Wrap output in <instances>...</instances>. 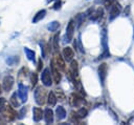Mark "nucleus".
Segmentation results:
<instances>
[{
	"label": "nucleus",
	"mask_w": 134,
	"mask_h": 125,
	"mask_svg": "<svg viewBox=\"0 0 134 125\" xmlns=\"http://www.w3.org/2000/svg\"><path fill=\"white\" fill-rule=\"evenodd\" d=\"M46 96H47L46 89L43 88L42 86L38 87L35 90V99H36V102L39 105H44L45 104V102H46Z\"/></svg>",
	"instance_id": "1"
},
{
	"label": "nucleus",
	"mask_w": 134,
	"mask_h": 125,
	"mask_svg": "<svg viewBox=\"0 0 134 125\" xmlns=\"http://www.w3.org/2000/svg\"><path fill=\"white\" fill-rule=\"evenodd\" d=\"M6 121H13L16 117H17V112L16 110L10 106V105H6L3 108V116H2Z\"/></svg>",
	"instance_id": "2"
},
{
	"label": "nucleus",
	"mask_w": 134,
	"mask_h": 125,
	"mask_svg": "<svg viewBox=\"0 0 134 125\" xmlns=\"http://www.w3.org/2000/svg\"><path fill=\"white\" fill-rule=\"evenodd\" d=\"M68 76L71 80H74L79 78V66H77V61L72 60L70 64V69L68 71Z\"/></svg>",
	"instance_id": "3"
},
{
	"label": "nucleus",
	"mask_w": 134,
	"mask_h": 125,
	"mask_svg": "<svg viewBox=\"0 0 134 125\" xmlns=\"http://www.w3.org/2000/svg\"><path fill=\"white\" fill-rule=\"evenodd\" d=\"M41 80L43 82V84L45 86H50L52 84V80H51V76H50V70L48 68L44 69L42 75H41Z\"/></svg>",
	"instance_id": "4"
},
{
	"label": "nucleus",
	"mask_w": 134,
	"mask_h": 125,
	"mask_svg": "<svg viewBox=\"0 0 134 125\" xmlns=\"http://www.w3.org/2000/svg\"><path fill=\"white\" fill-rule=\"evenodd\" d=\"M120 11H121V7L119 3H116V2L112 3V5L110 6V20H113L115 17H117L120 14Z\"/></svg>",
	"instance_id": "5"
},
{
	"label": "nucleus",
	"mask_w": 134,
	"mask_h": 125,
	"mask_svg": "<svg viewBox=\"0 0 134 125\" xmlns=\"http://www.w3.org/2000/svg\"><path fill=\"white\" fill-rule=\"evenodd\" d=\"M83 102H84V99H83L82 97H80L79 95H76V93H72V95L70 96L69 103H70L71 106H73V107H77V106H80Z\"/></svg>",
	"instance_id": "6"
},
{
	"label": "nucleus",
	"mask_w": 134,
	"mask_h": 125,
	"mask_svg": "<svg viewBox=\"0 0 134 125\" xmlns=\"http://www.w3.org/2000/svg\"><path fill=\"white\" fill-rule=\"evenodd\" d=\"M14 82H15V80H14V78H13L12 76H6V77L3 79V83H2L3 89H4L5 91L10 90L12 87H13V85H14Z\"/></svg>",
	"instance_id": "7"
},
{
	"label": "nucleus",
	"mask_w": 134,
	"mask_h": 125,
	"mask_svg": "<svg viewBox=\"0 0 134 125\" xmlns=\"http://www.w3.org/2000/svg\"><path fill=\"white\" fill-rule=\"evenodd\" d=\"M51 74L53 77V81L54 83H59L61 81V74H60V69L57 67V65L54 64V62H51Z\"/></svg>",
	"instance_id": "8"
},
{
	"label": "nucleus",
	"mask_w": 134,
	"mask_h": 125,
	"mask_svg": "<svg viewBox=\"0 0 134 125\" xmlns=\"http://www.w3.org/2000/svg\"><path fill=\"white\" fill-rule=\"evenodd\" d=\"M73 32H74V22H73V20H70L68 25H67V28H66V39H67V41L72 40Z\"/></svg>",
	"instance_id": "9"
},
{
	"label": "nucleus",
	"mask_w": 134,
	"mask_h": 125,
	"mask_svg": "<svg viewBox=\"0 0 134 125\" xmlns=\"http://www.w3.org/2000/svg\"><path fill=\"white\" fill-rule=\"evenodd\" d=\"M53 62H54V64L57 65V67H58L60 70H62V71L65 70V62H64V59L61 57L60 54H57V55H55V58H54Z\"/></svg>",
	"instance_id": "10"
},
{
	"label": "nucleus",
	"mask_w": 134,
	"mask_h": 125,
	"mask_svg": "<svg viewBox=\"0 0 134 125\" xmlns=\"http://www.w3.org/2000/svg\"><path fill=\"white\" fill-rule=\"evenodd\" d=\"M18 97L22 100V101H26L27 100V88L23 85V84H19V90H18Z\"/></svg>",
	"instance_id": "11"
},
{
	"label": "nucleus",
	"mask_w": 134,
	"mask_h": 125,
	"mask_svg": "<svg viewBox=\"0 0 134 125\" xmlns=\"http://www.w3.org/2000/svg\"><path fill=\"white\" fill-rule=\"evenodd\" d=\"M44 119L46 121L47 124H50L53 122V111L51 110V108H46L44 111Z\"/></svg>",
	"instance_id": "12"
},
{
	"label": "nucleus",
	"mask_w": 134,
	"mask_h": 125,
	"mask_svg": "<svg viewBox=\"0 0 134 125\" xmlns=\"http://www.w3.org/2000/svg\"><path fill=\"white\" fill-rule=\"evenodd\" d=\"M107 69H108V67H107L106 63L100 64L99 67H98V74H99V78H100L102 82H104V80H105V78L107 76Z\"/></svg>",
	"instance_id": "13"
},
{
	"label": "nucleus",
	"mask_w": 134,
	"mask_h": 125,
	"mask_svg": "<svg viewBox=\"0 0 134 125\" xmlns=\"http://www.w3.org/2000/svg\"><path fill=\"white\" fill-rule=\"evenodd\" d=\"M32 111H34V120L36 122H39L40 120H42V117L44 116V112L40 107H35Z\"/></svg>",
	"instance_id": "14"
},
{
	"label": "nucleus",
	"mask_w": 134,
	"mask_h": 125,
	"mask_svg": "<svg viewBox=\"0 0 134 125\" xmlns=\"http://www.w3.org/2000/svg\"><path fill=\"white\" fill-rule=\"evenodd\" d=\"M63 56H64L65 60H67V61L72 60V58H73V50H72V48L71 47H65L63 49Z\"/></svg>",
	"instance_id": "15"
},
{
	"label": "nucleus",
	"mask_w": 134,
	"mask_h": 125,
	"mask_svg": "<svg viewBox=\"0 0 134 125\" xmlns=\"http://www.w3.org/2000/svg\"><path fill=\"white\" fill-rule=\"evenodd\" d=\"M55 116L58 118V120H63L66 118V110L64 109L63 106H59L55 109Z\"/></svg>",
	"instance_id": "16"
},
{
	"label": "nucleus",
	"mask_w": 134,
	"mask_h": 125,
	"mask_svg": "<svg viewBox=\"0 0 134 125\" xmlns=\"http://www.w3.org/2000/svg\"><path fill=\"white\" fill-rule=\"evenodd\" d=\"M45 15H46V11H45V9H41V11H39V12L35 15L34 19H32V22H34V23H37L38 21L42 20V19L45 17Z\"/></svg>",
	"instance_id": "17"
},
{
	"label": "nucleus",
	"mask_w": 134,
	"mask_h": 125,
	"mask_svg": "<svg viewBox=\"0 0 134 125\" xmlns=\"http://www.w3.org/2000/svg\"><path fill=\"white\" fill-rule=\"evenodd\" d=\"M47 102H48V104H49L50 106H54V105H55V103H57V97H55L54 92H49Z\"/></svg>",
	"instance_id": "18"
},
{
	"label": "nucleus",
	"mask_w": 134,
	"mask_h": 125,
	"mask_svg": "<svg viewBox=\"0 0 134 125\" xmlns=\"http://www.w3.org/2000/svg\"><path fill=\"white\" fill-rule=\"evenodd\" d=\"M54 95L57 97V100H60V101H64L65 100V95H64L62 89H55Z\"/></svg>",
	"instance_id": "19"
},
{
	"label": "nucleus",
	"mask_w": 134,
	"mask_h": 125,
	"mask_svg": "<svg viewBox=\"0 0 134 125\" xmlns=\"http://www.w3.org/2000/svg\"><path fill=\"white\" fill-rule=\"evenodd\" d=\"M87 109L86 108H84V107H82V108H80L77 111H75V113H76V116L79 117V119H82V118H85L86 116H87Z\"/></svg>",
	"instance_id": "20"
},
{
	"label": "nucleus",
	"mask_w": 134,
	"mask_h": 125,
	"mask_svg": "<svg viewBox=\"0 0 134 125\" xmlns=\"http://www.w3.org/2000/svg\"><path fill=\"white\" fill-rule=\"evenodd\" d=\"M24 51H25V54H26V56H27V58H28L29 60H31V61L35 60V51H34V50H31V49L25 47V48H24Z\"/></svg>",
	"instance_id": "21"
},
{
	"label": "nucleus",
	"mask_w": 134,
	"mask_h": 125,
	"mask_svg": "<svg viewBox=\"0 0 134 125\" xmlns=\"http://www.w3.org/2000/svg\"><path fill=\"white\" fill-rule=\"evenodd\" d=\"M53 49L58 54V51H59V34H55L53 37Z\"/></svg>",
	"instance_id": "22"
},
{
	"label": "nucleus",
	"mask_w": 134,
	"mask_h": 125,
	"mask_svg": "<svg viewBox=\"0 0 134 125\" xmlns=\"http://www.w3.org/2000/svg\"><path fill=\"white\" fill-rule=\"evenodd\" d=\"M10 103L14 107H18L20 105V102L18 101V98H17V93H14L12 97H10Z\"/></svg>",
	"instance_id": "23"
},
{
	"label": "nucleus",
	"mask_w": 134,
	"mask_h": 125,
	"mask_svg": "<svg viewBox=\"0 0 134 125\" xmlns=\"http://www.w3.org/2000/svg\"><path fill=\"white\" fill-rule=\"evenodd\" d=\"M102 14H103V9H102V8H97V9L93 13V15L91 16V19H92V20H97L99 17H102Z\"/></svg>",
	"instance_id": "24"
},
{
	"label": "nucleus",
	"mask_w": 134,
	"mask_h": 125,
	"mask_svg": "<svg viewBox=\"0 0 134 125\" xmlns=\"http://www.w3.org/2000/svg\"><path fill=\"white\" fill-rule=\"evenodd\" d=\"M59 26H60L59 22H57V21H53V22H51V23L48 25V29H49L50 32H55V30L59 28Z\"/></svg>",
	"instance_id": "25"
},
{
	"label": "nucleus",
	"mask_w": 134,
	"mask_h": 125,
	"mask_svg": "<svg viewBox=\"0 0 134 125\" xmlns=\"http://www.w3.org/2000/svg\"><path fill=\"white\" fill-rule=\"evenodd\" d=\"M37 80H38V77H37V74H31V77H30V82H31V85L32 87L37 84Z\"/></svg>",
	"instance_id": "26"
},
{
	"label": "nucleus",
	"mask_w": 134,
	"mask_h": 125,
	"mask_svg": "<svg viewBox=\"0 0 134 125\" xmlns=\"http://www.w3.org/2000/svg\"><path fill=\"white\" fill-rule=\"evenodd\" d=\"M5 104H6L5 100H4L3 98H0V111H2V110H3V108H4Z\"/></svg>",
	"instance_id": "27"
},
{
	"label": "nucleus",
	"mask_w": 134,
	"mask_h": 125,
	"mask_svg": "<svg viewBox=\"0 0 134 125\" xmlns=\"http://www.w3.org/2000/svg\"><path fill=\"white\" fill-rule=\"evenodd\" d=\"M113 1H114V0H106V1H105V6H106L107 8H109V6L112 5Z\"/></svg>",
	"instance_id": "28"
},
{
	"label": "nucleus",
	"mask_w": 134,
	"mask_h": 125,
	"mask_svg": "<svg viewBox=\"0 0 134 125\" xmlns=\"http://www.w3.org/2000/svg\"><path fill=\"white\" fill-rule=\"evenodd\" d=\"M42 66H43V62H42V60L40 59V60H39V65H38V70H41Z\"/></svg>",
	"instance_id": "29"
},
{
	"label": "nucleus",
	"mask_w": 134,
	"mask_h": 125,
	"mask_svg": "<svg viewBox=\"0 0 134 125\" xmlns=\"http://www.w3.org/2000/svg\"><path fill=\"white\" fill-rule=\"evenodd\" d=\"M24 112H26V109H25V108H22V110H21L20 113H19V114H20V118L23 117V113H24Z\"/></svg>",
	"instance_id": "30"
},
{
	"label": "nucleus",
	"mask_w": 134,
	"mask_h": 125,
	"mask_svg": "<svg viewBox=\"0 0 134 125\" xmlns=\"http://www.w3.org/2000/svg\"><path fill=\"white\" fill-rule=\"evenodd\" d=\"M60 5H61V2H57V3L54 4L53 8H55V9H57V8H59V7H60Z\"/></svg>",
	"instance_id": "31"
},
{
	"label": "nucleus",
	"mask_w": 134,
	"mask_h": 125,
	"mask_svg": "<svg viewBox=\"0 0 134 125\" xmlns=\"http://www.w3.org/2000/svg\"><path fill=\"white\" fill-rule=\"evenodd\" d=\"M1 92H2V87L0 86V95H1Z\"/></svg>",
	"instance_id": "32"
},
{
	"label": "nucleus",
	"mask_w": 134,
	"mask_h": 125,
	"mask_svg": "<svg viewBox=\"0 0 134 125\" xmlns=\"http://www.w3.org/2000/svg\"><path fill=\"white\" fill-rule=\"evenodd\" d=\"M47 1H48V2H49V1H52V0H47Z\"/></svg>",
	"instance_id": "33"
}]
</instances>
